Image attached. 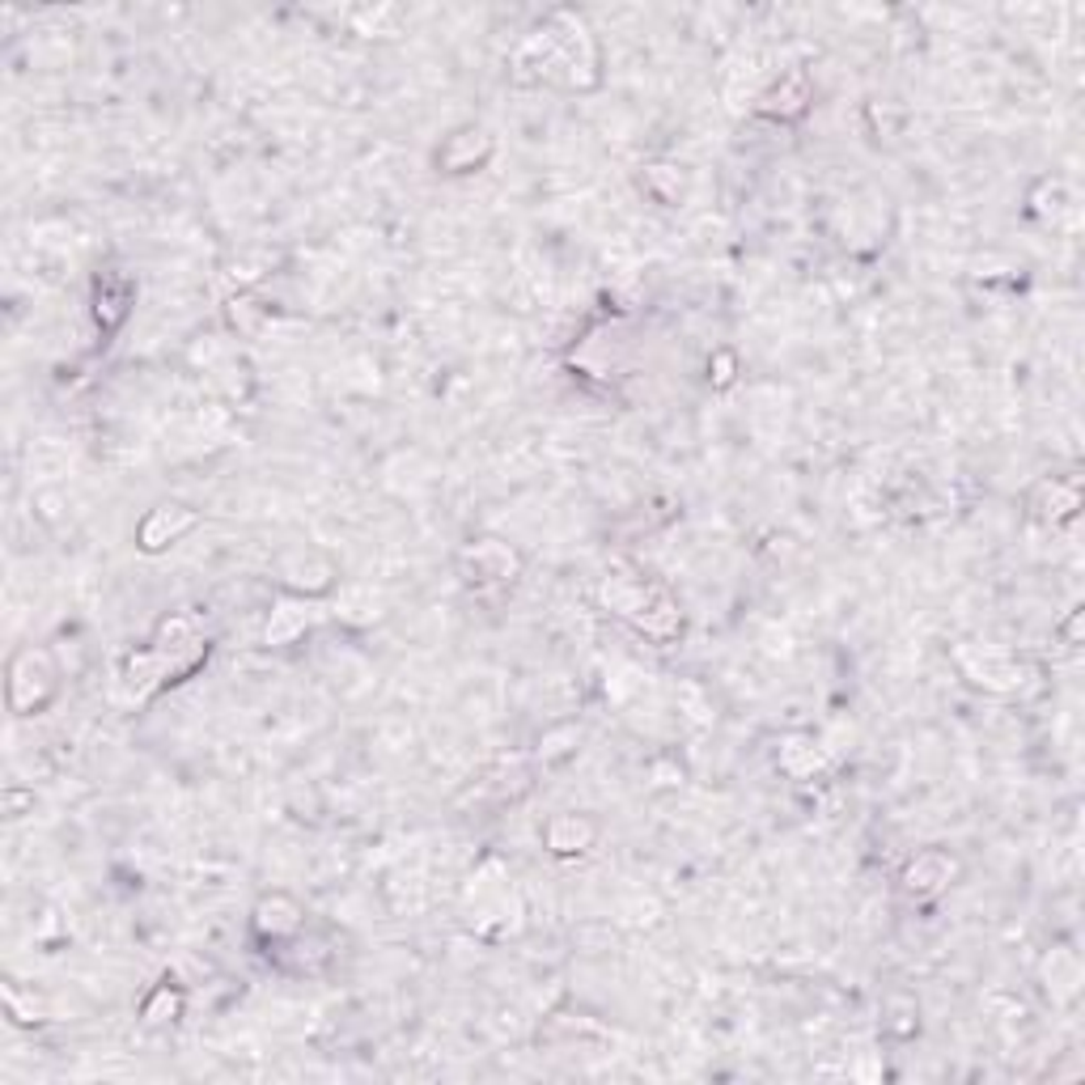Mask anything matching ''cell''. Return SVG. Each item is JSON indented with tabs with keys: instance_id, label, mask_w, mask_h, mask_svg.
<instances>
[{
	"instance_id": "6da1fadb",
	"label": "cell",
	"mask_w": 1085,
	"mask_h": 1085,
	"mask_svg": "<svg viewBox=\"0 0 1085 1085\" xmlns=\"http://www.w3.org/2000/svg\"><path fill=\"white\" fill-rule=\"evenodd\" d=\"M192 522L195 518L192 513H183L178 504H162V509H153V513L144 518V527H140V547H144V552H162L170 539H178Z\"/></svg>"
},
{
	"instance_id": "7a4b0ae2",
	"label": "cell",
	"mask_w": 1085,
	"mask_h": 1085,
	"mask_svg": "<svg viewBox=\"0 0 1085 1085\" xmlns=\"http://www.w3.org/2000/svg\"><path fill=\"white\" fill-rule=\"evenodd\" d=\"M463 560H471V564H475L479 582H513V573H518V556H513V552H509L504 543H492V539L475 543V547Z\"/></svg>"
},
{
	"instance_id": "3957f363",
	"label": "cell",
	"mask_w": 1085,
	"mask_h": 1085,
	"mask_svg": "<svg viewBox=\"0 0 1085 1085\" xmlns=\"http://www.w3.org/2000/svg\"><path fill=\"white\" fill-rule=\"evenodd\" d=\"M950 874H954V861H946L942 853H924V857L908 869V891H916V894L942 891L950 882Z\"/></svg>"
},
{
	"instance_id": "277c9868",
	"label": "cell",
	"mask_w": 1085,
	"mask_h": 1085,
	"mask_svg": "<svg viewBox=\"0 0 1085 1085\" xmlns=\"http://www.w3.org/2000/svg\"><path fill=\"white\" fill-rule=\"evenodd\" d=\"M589 839H594V827L582 823V818H573V814H564V818H556V823L547 827V844H552L556 853H582Z\"/></svg>"
}]
</instances>
